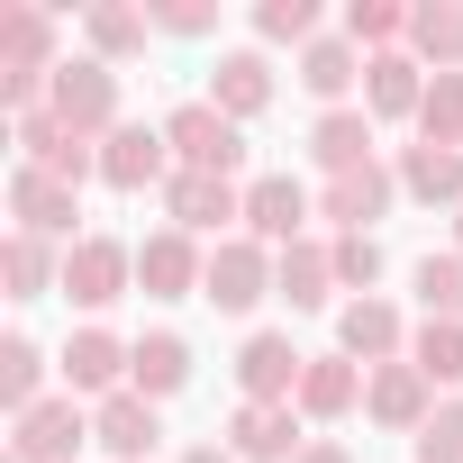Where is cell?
<instances>
[{"instance_id":"cb8c5ba5","label":"cell","mask_w":463,"mask_h":463,"mask_svg":"<svg viewBox=\"0 0 463 463\" xmlns=\"http://www.w3.org/2000/svg\"><path fill=\"white\" fill-rule=\"evenodd\" d=\"M309 155L327 164V182H336V173H354V164H382V155H373V109H318Z\"/></svg>"},{"instance_id":"4316f807","label":"cell","mask_w":463,"mask_h":463,"mask_svg":"<svg viewBox=\"0 0 463 463\" xmlns=\"http://www.w3.org/2000/svg\"><path fill=\"white\" fill-rule=\"evenodd\" d=\"M409 55L436 73H463V0H418L409 10Z\"/></svg>"},{"instance_id":"1f68e13d","label":"cell","mask_w":463,"mask_h":463,"mask_svg":"<svg viewBox=\"0 0 463 463\" xmlns=\"http://www.w3.org/2000/svg\"><path fill=\"white\" fill-rule=\"evenodd\" d=\"M409 364L445 391V382H463V318H427L418 336H409Z\"/></svg>"},{"instance_id":"9a60e30c","label":"cell","mask_w":463,"mask_h":463,"mask_svg":"<svg viewBox=\"0 0 463 463\" xmlns=\"http://www.w3.org/2000/svg\"><path fill=\"white\" fill-rule=\"evenodd\" d=\"M400 200V173L391 164H354V173H336L327 191H318V209L336 218V237H373V218Z\"/></svg>"},{"instance_id":"52a82bcc","label":"cell","mask_w":463,"mask_h":463,"mask_svg":"<svg viewBox=\"0 0 463 463\" xmlns=\"http://www.w3.org/2000/svg\"><path fill=\"white\" fill-rule=\"evenodd\" d=\"M10 218H19V237H64V246H82L73 237V218H82V182H55V173H37V164H19L10 173Z\"/></svg>"},{"instance_id":"ac0fdd59","label":"cell","mask_w":463,"mask_h":463,"mask_svg":"<svg viewBox=\"0 0 463 463\" xmlns=\"http://www.w3.org/2000/svg\"><path fill=\"white\" fill-rule=\"evenodd\" d=\"M91 445H109L118 463H146V454L164 445V418H155V400H146V391H109V400L91 409Z\"/></svg>"},{"instance_id":"f546056e","label":"cell","mask_w":463,"mask_h":463,"mask_svg":"<svg viewBox=\"0 0 463 463\" xmlns=\"http://www.w3.org/2000/svg\"><path fill=\"white\" fill-rule=\"evenodd\" d=\"M37 400H46V354H37L28 336H10V345H0V409L28 418Z\"/></svg>"},{"instance_id":"b9f144b4","label":"cell","mask_w":463,"mask_h":463,"mask_svg":"<svg viewBox=\"0 0 463 463\" xmlns=\"http://www.w3.org/2000/svg\"><path fill=\"white\" fill-rule=\"evenodd\" d=\"M454 255H463V209H454Z\"/></svg>"},{"instance_id":"6da1fadb","label":"cell","mask_w":463,"mask_h":463,"mask_svg":"<svg viewBox=\"0 0 463 463\" xmlns=\"http://www.w3.org/2000/svg\"><path fill=\"white\" fill-rule=\"evenodd\" d=\"M55 19L37 10V0H10L0 10V100H10V118H28V109H46V91H55Z\"/></svg>"},{"instance_id":"8d00e7d4","label":"cell","mask_w":463,"mask_h":463,"mask_svg":"<svg viewBox=\"0 0 463 463\" xmlns=\"http://www.w3.org/2000/svg\"><path fill=\"white\" fill-rule=\"evenodd\" d=\"M409 445H418V463H463V400H436V418Z\"/></svg>"},{"instance_id":"d6a6232c","label":"cell","mask_w":463,"mask_h":463,"mask_svg":"<svg viewBox=\"0 0 463 463\" xmlns=\"http://www.w3.org/2000/svg\"><path fill=\"white\" fill-rule=\"evenodd\" d=\"M418 146H463V73H427V100H418Z\"/></svg>"},{"instance_id":"30bf717a","label":"cell","mask_w":463,"mask_h":463,"mask_svg":"<svg viewBox=\"0 0 463 463\" xmlns=\"http://www.w3.org/2000/svg\"><path fill=\"white\" fill-rule=\"evenodd\" d=\"M364 418L391 427V436H418L436 418V382L418 364H382V373H364Z\"/></svg>"},{"instance_id":"d4e9b609","label":"cell","mask_w":463,"mask_h":463,"mask_svg":"<svg viewBox=\"0 0 463 463\" xmlns=\"http://www.w3.org/2000/svg\"><path fill=\"white\" fill-rule=\"evenodd\" d=\"M327 291H336V255L327 246H282L273 255V300H291V309H327Z\"/></svg>"},{"instance_id":"7c38bea8","label":"cell","mask_w":463,"mask_h":463,"mask_svg":"<svg viewBox=\"0 0 463 463\" xmlns=\"http://www.w3.org/2000/svg\"><path fill=\"white\" fill-rule=\"evenodd\" d=\"M200 282H209V255L182 237V227H155V237L137 246V291L146 300H191Z\"/></svg>"},{"instance_id":"ab89813d","label":"cell","mask_w":463,"mask_h":463,"mask_svg":"<svg viewBox=\"0 0 463 463\" xmlns=\"http://www.w3.org/2000/svg\"><path fill=\"white\" fill-rule=\"evenodd\" d=\"M300 463H354V454H345L336 436H309V454H300Z\"/></svg>"},{"instance_id":"7402d4cb","label":"cell","mask_w":463,"mask_h":463,"mask_svg":"<svg viewBox=\"0 0 463 463\" xmlns=\"http://www.w3.org/2000/svg\"><path fill=\"white\" fill-rule=\"evenodd\" d=\"M264 100H273V64L255 55V46H237V55H218V73H209V109H227V118H264Z\"/></svg>"},{"instance_id":"9c48e42d","label":"cell","mask_w":463,"mask_h":463,"mask_svg":"<svg viewBox=\"0 0 463 463\" xmlns=\"http://www.w3.org/2000/svg\"><path fill=\"white\" fill-rule=\"evenodd\" d=\"M82 445H91V409H82L73 391H46V400L19 418V436H10L19 463H73Z\"/></svg>"},{"instance_id":"484cf974","label":"cell","mask_w":463,"mask_h":463,"mask_svg":"<svg viewBox=\"0 0 463 463\" xmlns=\"http://www.w3.org/2000/svg\"><path fill=\"white\" fill-rule=\"evenodd\" d=\"M191 382V345L173 336V327H146L137 336V354H128V391H146V400H173Z\"/></svg>"},{"instance_id":"277c9868","label":"cell","mask_w":463,"mask_h":463,"mask_svg":"<svg viewBox=\"0 0 463 463\" xmlns=\"http://www.w3.org/2000/svg\"><path fill=\"white\" fill-rule=\"evenodd\" d=\"M200 300L227 309V318H246L255 300H273V246H255V237H218V246H209V282H200Z\"/></svg>"},{"instance_id":"44dd1931","label":"cell","mask_w":463,"mask_h":463,"mask_svg":"<svg viewBox=\"0 0 463 463\" xmlns=\"http://www.w3.org/2000/svg\"><path fill=\"white\" fill-rule=\"evenodd\" d=\"M400 191L427 209H463V146H400Z\"/></svg>"},{"instance_id":"5bb4252c","label":"cell","mask_w":463,"mask_h":463,"mask_svg":"<svg viewBox=\"0 0 463 463\" xmlns=\"http://www.w3.org/2000/svg\"><path fill=\"white\" fill-rule=\"evenodd\" d=\"M336 354H354L364 373L409 364V327H400V309H391V300H345V309H336Z\"/></svg>"},{"instance_id":"ba28073f","label":"cell","mask_w":463,"mask_h":463,"mask_svg":"<svg viewBox=\"0 0 463 463\" xmlns=\"http://www.w3.org/2000/svg\"><path fill=\"white\" fill-rule=\"evenodd\" d=\"M128 282H137V246H118V237L64 246V300L73 309H109V300H128Z\"/></svg>"},{"instance_id":"3957f363","label":"cell","mask_w":463,"mask_h":463,"mask_svg":"<svg viewBox=\"0 0 463 463\" xmlns=\"http://www.w3.org/2000/svg\"><path fill=\"white\" fill-rule=\"evenodd\" d=\"M164 137H173V164L182 173H227V182H237V164H246V128L227 109H209V100H182L164 118Z\"/></svg>"},{"instance_id":"f1b7e54d","label":"cell","mask_w":463,"mask_h":463,"mask_svg":"<svg viewBox=\"0 0 463 463\" xmlns=\"http://www.w3.org/2000/svg\"><path fill=\"white\" fill-rule=\"evenodd\" d=\"M0 282H10V300H46V291H64V264H55L46 237H19V227H10V246H0Z\"/></svg>"},{"instance_id":"8992f818","label":"cell","mask_w":463,"mask_h":463,"mask_svg":"<svg viewBox=\"0 0 463 463\" xmlns=\"http://www.w3.org/2000/svg\"><path fill=\"white\" fill-rule=\"evenodd\" d=\"M300 373H309V354H300L282 327H255V336L237 345V391H246L255 409H291V400H300Z\"/></svg>"},{"instance_id":"836d02e7","label":"cell","mask_w":463,"mask_h":463,"mask_svg":"<svg viewBox=\"0 0 463 463\" xmlns=\"http://www.w3.org/2000/svg\"><path fill=\"white\" fill-rule=\"evenodd\" d=\"M146 28H155V19H146V10H118V0H100V10L82 19V37H91V55H100V64L137 55V46H146Z\"/></svg>"},{"instance_id":"5b68a950","label":"cell","mask_w":463,"mask_h":463,"mask_svg":"<svg viewBox=\"0 0 463 463\" xmlns=\"http://www.w3.org/2000/svg\"><path fill=\"white\" fill-rule=\"evenodd\" d=\"M173 173H182V164H173V137H164V128L128 118V128L100 137V182H109V191H164Z\"/></svg>"},{"instance_id":"74e56055","label":"cell","mask_w":463,"mask_h":463,"mask_svg":"<svg viewBox=\"0 0 463 463\" xmlns=\"http://www.w3.org/2000/svg\"><path fill=\"white\" fill-rule=\"evenodd\" d=\"M327 255H336V291H364V300H373V282H382V246H373V237H336Z\"/></svg>"},{"instance_id":"d6986e66","label":"cell","mask_w":463,"mask_h":463,"mask_svg":"<svg viewBox=\"0 0 463 463\" xmlns=\"http://www.w3.org/2000/svg\"><path fill=\"white\" fill-rule=\"evenodd\" d=\"M300 218H309V191L291 173H255L246 182V227H255V246H300Z\"/></svg>"},{"instance_id":"7a4b0ae2","label":"cell","mask_w":463,"mask_h":463,"mask_svg":"<svg viewBox=\"0 0 463 463\" xmlns=\"http://www.w3.org/2000/svg\"><path fill=\"white\" fill-rule=\"evenodd\" d=\"M46 109L73 128V137H109V128H128L118 118V64H100V55H73L64 73H55V91H46Z\"/></svg>"},{"instance_id":"f35d334b","label":"cell","mask_w":463,"mask_h":463,"mask_svg":"<svg viewBox=\"0 0 463 463\" xmlns=\"http://www.w3.org/2000/svg\"><path fill=\"white\" fill-rule=\"evenodd\" d=\"M146 19H155L164 37H209V28H218V10H200V0H146Z\"/></svg>"},{"instance_id":"ffe728a7","label":"cell","mask_w":463,"mask_h":463,"mask_svg":"<svg viewBox=\"0 0 463 463\" xmlns=\"http://www.w3.org/2000/svg\"><path fill=\"white\" fill-rule=\"evenodd\" d=\"M418 100H427V64H418L409 46L364 55V109H373V118H418Z\"/></svg>"},{"instance_id":"83f0119b","label":"cell","mask_w":463,"mask_h":463,"mask_svg":"<svg viewBox=\"0 0 463 463\" xmlns=\"http://www.w3.org/2000/svg\"><path fill=\"white\" fill-rule=\"evenodd\" d=\"M354 73H364V55H354L345 37H309V46H300V91H309V100H327V109H345V91H354Z\"/></svg>"},{"instance_id":"8fae6325","label":"cell","mask_w":463,"mask_h":463,"mask_svg":"<svg viewBox=\"0 0 463 463\" xmlns=\"http://www.w3.org/2000/svg\"><path fill=\"white\" fill-rule=\"evenodd\" d=\"M164 218L182 227V237H218L227 218H246V191L227 173H173L164 182Z\"/></svg>"},{"instance_id":"e575fe53","label":"cell","mask_w":463,"mask_h":463,"mask_svg":"<svg viewBox=\"0 0 463 463\" xmlns=\"http://www.w3.org/2000/svg\"><path fill=\"white\" fill-rule=\"evenodd\" d=\"M418 300H427V318H463V255L454 246L418 255Z\"/></svg>"},{"instance_id":"4dcf8cb0","label":"cell","mask_w":463,"mask_h":463,"mask_svg":"<svg viewBox=\"0 0 463 463\" xmlns=\"http://www.w3.org/2000/svg\"><path fill=\"white\" fill-rule=\"evenodd\" d=\"M345 46H354V55L409 46V10H400V0H354V10H345Z\"/></svg>"},{"instance_id":"d590c367","label":"cell","mask_w":463,"mask_h":463,"mask_svg":"<svg viewBox=\"0 0 463 463\" xmlns=\"http://www.w3.org/2000/svg\"><path fill=\"white\" fill-rule=\"evenodd\" d=\"M255 37H264V46H309V37H318V0H264V10H255Z\"/></svg>"},{"instance_id":"60d3db41","label":"cell","mask_w":463,"mask_h":463,"mask_svg":"<svg viewBox=\"0 0 463 463\" xmlns=\"http://www.w3.org/2000/svg\"><path fill=\"white\" fill-rule=\"evenodd\" d=\"M182 463H237V454H227V445H191Z\"/></svg>"},{"instance_id":"e0dca14e","label":"cell","mask_w":463,"mask_h":463,"mask_svg":"<svg viewBox=\"0 0 463 463\" xmlns=\"http://www.w3.org/2000/svg\"><path fill=\"white\" fill-rule=\"evenodd\" d=\"M128 354H137V345H118L109 327H73V336H64V391H73V400L128 391Z\"/></svg>"},{"instance_id":"4fadbf2b","label":"cell","mask_w":463,"mask_h":463,"mask_svg":"<svg viewBox=\"0 0 463 463\" xmlns=\"http://www.w3.org/2000/svg\"><path fill=\"white\" fill-rule=\"evenodd\" d=\"M10 128H19V155H28L37 173H55V182H91V173H100V146L73 137L55 109H28V118H10Z\"/></svg>"},{"instance_id":"603a6c76","label":"cell","mask_w":463,"mask_h":463,"mask_svg":"<svg viewBox=\"0 0 463 463\" xmlns=\"http://www.w3.org/2000/svg\"><path fill=\"white\" fill-rule=\"evenodd\" d=\"M291 409H300V418H345V409H364V364H354V354H309Z\"/></svg>"},{"instance_id":"2e32d148","label":"cell","mask_w":463,"mask_h":463,"mask_svg":"<svg viewBox=\"0 0 463 463\" xmlns=\"http://www.w3.org/2000/svg\"><path fill=\"white\" fill-rule=\"evenodd\" d=\"M227 454H237V463H300V454H309L300 409H255V400H237V418H227Z\"/></svg>"}]
</instances>
